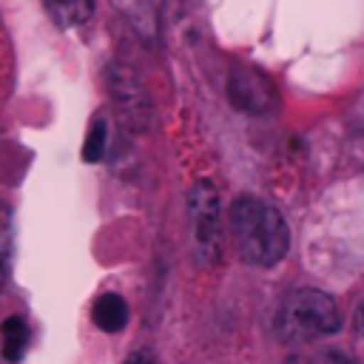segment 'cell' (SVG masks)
I'll return each mask as SVG.
<instances>
[{"instance_id": "8992f818", "label": "cell", "mask_w": 364, "mask_h": 364, "mask_svg": "<svg viewBox=\"0 0 364 364\" xmlns=\"http://www.w3.org/2000/svg\"><path fill=\"white\" fill-rule=\"evenodd\" d=\"M28 338H31V333H28L26 318L23 316H9L0 327V353H3V358L17 364L28 350Z\"/></svg>"}, {"instance_id": "7c38bea8", "label": "cell", "mask_w": 364, "mask_h": 364, "mask_svg": "<svg viewBox=\"0 0 364 364\" xmlns=\"http://www.w3.org/2000/svg\"><path fill=\"white\" fill-rule=\"evenodd\" d=\"M358 333L364 336V304H361V310H358Z\"/></svg>"}, {"instance_id": "6da1fadb", "label": "cell", "mask_w": 364, "mask_h": 364, "mask_svg": "<svg viewBox=\"0 0 364 364\" xmlns=\"http://www.w3.org/2000/svg\"><path fill=\"white\" fill-rule=\"evenodd\" d=\"M228 230H230V239H233L239 256L253 264H262V267L282 262L287 253V245H290L284 216L273 205H267L256 196L233 199V205L228 210Z\"/></svg>"}, {"instance_id": "3957f363", "label": "cell", "mask_w": 364, "mask_h": 364, "mask_svg": "<svg viewBox=\"0 0 364 364\" xmlns=\"http://www.w3.org/2000/svg\"><path fill=\"white\" fill-rule=\"evenodd\" d=\"M219 193L210 182H196L188 191V216H191V228H193V239L196 247L202 250V256L216 259L219 256V245H222V219H219Z\"/></svg>"}, {"instance_id": "277c9868", "label": "cell", "mask_w": 364, "mask_h": 364, "mask_svg": "<svg viewBox=\"0 0 364 364\" xmlns=\"http://www.w3.org/2000/svg\"><path fill=\"white\" fill-rule=\"evenodd\" d=\"M230 97L245 111H264L270 105V88L253 74H236L230 80Z\"/></svg>"}, {"instance_id": "ba28073f", "label": "cell", "mask_w": 364, "mask_h": 364, "mask_svg": "<svg viewBox=\"0 0 364 364\" xmlns=\"http://www.w3.org/2000/svg\"><path fill=\"white\" fill-rule=\"evenodd\" d=\"M105 142H108V125L102 117H97L88 128V136L82 142V159L85 162H100L105 154Z\"/></svg>"}, {"instance_id": "4fadbf2b", "label": "cell", "mask_w": 364, "mask_h": 364, "mask_svg": "<svg viewBox=\"0 0 364 364\" xmlns=\"http://www.w3.org/2000/svg\"><path fill=\"white\" fill-rule=\"evenodd\" d=\"M284 364H307V361H304V358H301V355H290V358H287V361H284Z\"/></svg>"}, {"instance_id": "8fae6325", "label": "cell", "mask_w": 364, "mask_h": 364, "mask_svg": "<svg viewBox=\"0 0 364 364\" xmlns=\"http://www.w3.org/2000/svg\"><path fill=\"white\" fill-rule=\"evenodd\" d=\"M125 364H159V358L151 353V350H136L125 358Z\"/></svg>"}, {"instance_id": "5b68a950", "label": "cell", "mask_w": 364, "mask_h": 364, "mask_svg": "<svg viewBox=\"0 0 364 364\" xmlns=\"http://www.w3.org/2000/svg\"><path fill=\"white\" fill-rule=\"evenodd\" d=\"M91 318H94V324L100 330L119 333L128 324V304L117 293H102V296H97V301L91 307Z\"/></svg>"}, {"instance_id": "7a4b0ae2", "label": "cell", "mask_w": 364, "mask_h": 364, "mask_svg": "<svg viewBox=\"0 0 364 364\" xmlns=\"http://www.w3.org/2000/svg\"><path fill=\"white\" fill-rule=\"evenodd\" d=\"M338 327H341V313H338L333 296L313 290V287L290 293L279 310V333L287 341L330 336Z\"/></svg>"}, {"instance_id": "9c48e42d", "label": "cell", "mask_w": 364, "mask_h": 364, "mask_svg": "<svg viewBox=\"0 0 364 364\" xmlns=\"http://www.w3.org/2000/svg\"><path fill=\"white\" fill-rule=\"evenodd\" d=\"M9 262H11V213L0 202V293L9 282Z\"/></svg>"}, {"instance_id": "30bf717a", "label": "cell", "mask_w": 364, "mask_h": 364, "mask_svg": "<svg viewBox=\"0 0 364 364\" xmlns=\"http://www.w3.org/2000/svg\"><path fill=\"white\" fill-rule=\"evenodd\" d=\"M316 364H355L344 350H321Z\"/></svg>"}, {"instance_id": "52a82bcc", "label": "cell", "mask_w": 364, "mask_h": 364, "mask_svg": "<svg viewBox=\"0 0 364 364\" xmlns=\"http://www.w3.org/2000/svg\"><path fill=\"white\" fill-rule=\"evenodd\" d=\"M46 9L60 26H80L91 17L94 0H46Z\"/></svg>"}]
</instances>
